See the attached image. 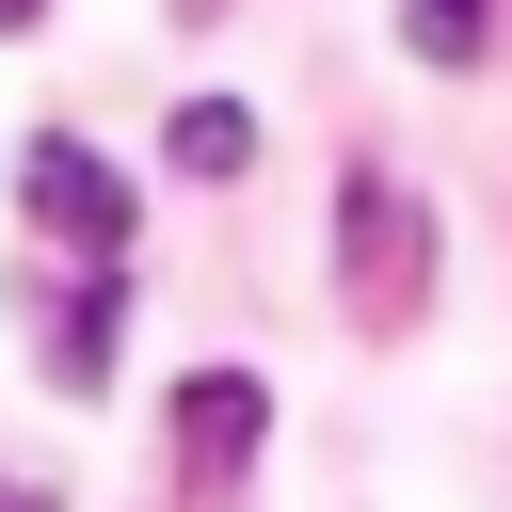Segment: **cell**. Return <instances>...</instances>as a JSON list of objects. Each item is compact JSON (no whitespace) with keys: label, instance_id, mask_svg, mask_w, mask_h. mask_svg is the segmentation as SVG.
<instances>
[{"label":"cell","instance_id":"5b68a950","mask_svg":"<svg viewBox=\"0 0 512 512\" xmlns=\"http://www.w3.org/2000/svg\"><path fill=\"white\" fill-rule=\"evenodd\" d=\"M112 336H128V288H112V272H80V304L48 320V352H64V384H112Z\"/></svg>","mask_w":512,"mask_h":512},{"label":"cell","instance_id":"7a4b0ae2","mask_svg":"<svg viewBox=\"0 0 512 512\" xmlns=\"http://www.w3.org/2000/svg\"><path fill=\"white\" fill-rule=\"evenodd\" d=\"M16 208H32V240H64L80 272H128V176H112L80 128H32V144H16Z\"/></svg>","mask_w":512,"mask_h":512},{"label":"cell","instance_id":"277c9868","mask_svg":"<svg viewBox=\"0 0 512 512\" xmlns=\"http://www.w3.org/2000/svg\"><path fill=\"white\" fill-rule=\"evenodd\" d=\"M160 160H176V176H208V192H224V176H256V112H240V96H176Z\"/></svg>","mask_w":512,"mask_h":512},{"label":"cell","instance_id":"52a82bcc","mask_svg":"<svg viewBox=\"0 0 512 512\" xmlns=\"http://www.w3.org/2000/svg\"><path fill=\"white\" fill-rule=\"evenodd\" d=\"M0 512H64V496H48V480H0Z\"/></svg>","mask_w":512,"mask_h":512},{"label":"cell","instance_id":"ba28073f","mask_svg":"<svg viewBox=\"0 0 512 512\" xmlns=\"http://www.w3.org/2000/svg\"><path fill=\"white\" fill-rule=\"evenodd\" d=\"M32 16H48V0H0V32H32Z\"/></svg>","mask_w":512,"mask_h":512},{"label":"cell","instance_id":"8992f818","mask_svg":"<svg viewBox=\"0 0 512 512\" xmlns=\"http://www.w3.org/2000/svg\"><path fill=\"white\" fill-rule=\"evenodd\" d=\"M400 48L416 64H480L496 48V0H400Z\"/></svg>","mask_w":512,"mask_h":512},{"label":"cell","instance_id":"3957f363","mask_svg":"<svg viewBox=\"0 0 512 512\" xmlns=\"http://www.w3.org/2000/svg\"><path fill=\"white\" fill-rule=\"evenodd\" d=\"M256 448H272V384H256V368H192V384H176V480L224 496Z\"/></svg>","mask_w":512,"mask_h":512},{"label":"cell","instance_id":"6da1fadb","mask_svg":"<svg viewBox=\"0 0 512 512\" xmlns=\"http://www.w3.org/2000/svg\"><path fill=\"white\" fill-rule=\"evenodd\" d=\"M336 288H352L368 336H400V320L432 304V208H416L400 176H368V160H352V192H336Z\"/></svg>","mask_w":512,"mask_h":512}]
</instances>
